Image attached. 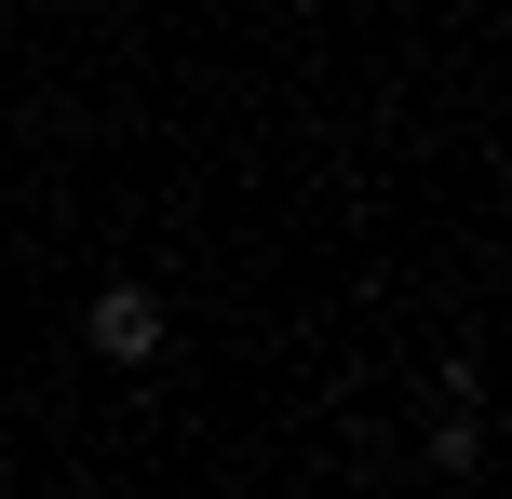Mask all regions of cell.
Listing matches in <instances>:
<instances>
[{
  "mask_svg": "<svg viewBox=\"0 0 512 499\" xmlns=\"http://www.w3.org/2000/svg\"><path fill=\"white\" fill-rule=\"evenodd\" d=\"M81 338H95L108 365H162V297L149 284H108L95 311H81Z\"/></svg>",
  "mask_w": 512,
  "mask_h": 499,
  "instance_id": "1",
  "label": "cell"
}]
</instances>
